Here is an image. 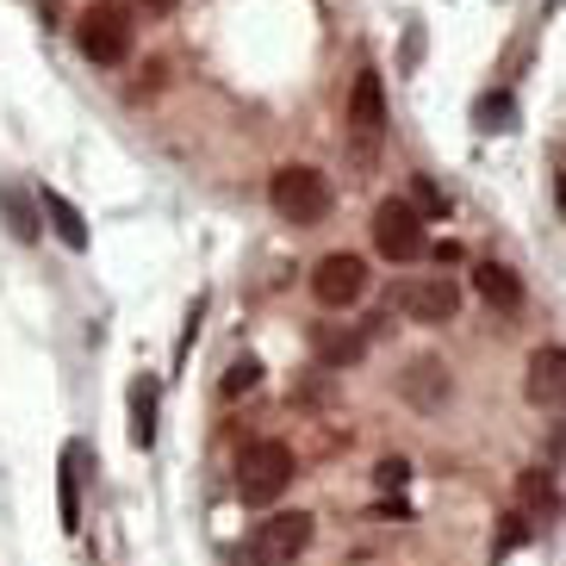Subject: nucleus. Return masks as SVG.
I'll use <instances>...</instances> for the list:
<instances>
[{"label": "nucleus", "mask_w": 566, "mask_h": 566, "mask_svg": "<svg viewBox=\"0 0 566 566\" xmlns=\"http://www.w3.org/2000/svg\"><path fill=\"white\" fill-rule=\"evenodd\" d=\"M268 206L286 218V224H324L336 206V187L324 168H305V163H286L274 181H268Z\"/></svg>", "instance_id": "1"}, {"label": "nucleus", "mask_w": 566, "mask_h": 566, "mask_svg": "<svg viewBox=\"0 0 566 566\" xmlns=\"http://www.w3.org/2000/svg\"><path fill=\"white\" fill-rule=\"evenodd\" d=\"M137 32H132V13L118 7V0H94L82 19H75V51L87 56L94 69H118L132 56Z\"/></svg>", "instance_id": "2"}, {"label": "nucleus", "mask_w": 566, "mask_h": 566, "mask_svg": "<svg viewBox=\"0 0 566 566\" xmlns=\"http://www.w3.org/2000/svg\"><path fill=\"white\" fill-rule=\"evenodd\" d=\"M293 485V449H286L281 436H262L243 449V467H237V492L243 504H274Z\"/></svg>", "instance_id": "3"}, {"label": "nucleus", "mask_w": 566, "mask_h": 566, "mask_svg": "<svg viewBox=\"0 0 566 566\" xmlns=\"http://www.w3.org/2000/svg\"><path fill=\"white\" fill-rule=\"evenodd\" d=\"M380 137H386V82L374 63H361L349 82V144L361 163H374L380 156Z\"/></svg>", "instance_id": "4"}, {"label": "nucleus", "mask_w": 566, "mask_h": 566, "mask_svg": "<svg viewBox=\"0 0 566 566\" xmlns=\"http://www.w3.org/2000/svg\"><path fill=\"white\" fill-rule=\"evenodd\" d=\"M374 250H380L392 268L423 262V250H430V231H423V218H417L411 206L399 200V193L374 206Z\"/></svg>", "instance_id": "5"}, {"label": "nucleus", "mask_w": 566, "mask_h": 566, "mask_svg": "<svg viewBox=\"0 0 566 566\" xmlns=\"http://www.w3.org/2000/svg\"><path fill=\"white\" fill-rule=\"evenodd\" d=\"M367 262L361 255H349V250H331L324 262L312 268V300L324 305V312H349V305H361L367 300Z\"/></svg>", "instance_id": "6"}, {"label": "nucleus", "mask_w": 566, "mask_h": 566, "mask_svg": "<svg viewBox=\"0 0 566 566\" xmlns=\"http://www.w3.org/2000/svg\"><path fill=\"white\" fill-rule=\"evenodd\" d=\"M312 516L305 511H281V516H268L262 530L250 535V566H293L305 548H312Z\"/></svg>", "instance_id": "7"}, {"label": "nucleus", "mask_w": 566, "mask_h": 566, "mask_svg": "<svg viewBox=\"0 0 566 566\" xmlns=\"http://www.w3.org/2000/svg\"><path fill=\"white\" fill-rule=\"evenodd\" d=\"M399 312L411 317V324H449V317L461 312V286H454L449 274H442V281H405Z\"/></svg>", "instance_id": "8"}, {"label": "nucleus", "mask_w": 566, "mask_h": 566, "mask_svg": "<svg viewBox=\"0 0 566 566\" xmlns=\"http://www.w3.org/2000/svg\"><path fill=\"white\" fill-rule=\"evenodd\" d=\"M449 367L436 361V355H417V361H405L399 367V392H405V405H417V411H436V405L449 399Z\"/></svg>", "instance_id": "9"}, {"label": "nucleus", "mask_w": 566, "mask_h": 566, "mask_svg": "<svg viewBox=\"0 0 566 566\" xmlns=\"http://www.w3.org/2000/svg\"><path fill=\"white\" fill-rule=\"evenodd\" d=\"M560 392H566V349L548 343V349L530 355V399L548 405V411H560Z\"/></svg>", "instance_id": "10"}, {"label": "nucleus", "mask_w": 566, "mask_h": 566, "mask_svg": "<svg viewBox=\"0 0 566 566\" xmlns=\"http://www.w3.org/2000/svg\"><path fill=\"white\" fill-rule=\"evenodd\" d=\"M38 212H44V224L56 231V243H63V250H87V218H82V206L69 200V193L44 187V200H38Z\"/></svg>", "instance_id": "11"}, {"label": "nucleus", "mask_w": 566, "mask_h": 566, "mask_svg": "<svg viewBox=\"0 0 566 566\" xmlns=\"http://www.w3.org/2000/svg\"><path fill=\"white\" fill-rule=\"evenodd\" d=\"M156 399H163V392H156V380H150V374H137V380H132V399H125L132 449H150V442H156Z\"/></svg>", "instance_id": "12"}, {"label": "nucleus", "mask_w": 566, "mask_h": 566, "mask_svg": "<svg viewBox=\"0 0 566 566\" xmlns=\"http://www.w3.org/2000/svg\"><path fill=\"white\" fill-rule=\"evenodd\" d=\"M473 286H480L485 305H499V312H523V281H516V268L480 262V268H473Z\"/></svg>", "instance_id": "13"}, {"label": "nucleus", "mask_w": 566, "mask_h": 566, "mask_svg": "<svg viewBox=\"0 0 566 566\" xmlns=\"http://www.w3.org/2000/svg\"><path fill=\"white\" fill-rule=\"evenodd\" d=\"M56 504H63V530H82V449H63L56 461Z\"/></svg>", "instance_id": "14"}, {"label": "nucleus", "mask_w": 566, "mask_h": 566, "mask_svg": "<svg viewBox=\"0 0 566 566\" xmlns=\"http://www.w3.org/2000/svg\"><path fill=\"white\" fill-rule=\"evenodd\" d=\"M0 218H7V224H13V237L19 243H38V231H44V218H38V206L25 200V187H0Z\"/></svg>", "instance_id": "15"}, {"label": "nucleus", "mask_w": 566, "mask_h": 566, "mask_svg": "<svg viewBox=\"0 0 566 566\" xmlns=\"http://www.w3.org/2000/svg\"><path fill=\"white\" fill-rule=\"evenodd\" d=\"M361 349H367V343L355 331H317V343H312V355L324 367H355V361H361Z\"/></svg>", "instance_id": "16"}, {"label": "nucleus", "mask_w": 566, "mask_h": 566, "mask_svg": "<svg viewBox=\"0 0 566 566\" xmlns=\"http://www.w3.org/2000/svg\"><path fill=\"white\" fill-rule=\"evenodd\" d=\"M523 504H530L535 516H554V511H560V492H554V473H542V467H535V473H523Z\"/></svg>", "instance_id": "17"}, {"label": "nucleus", "mask_w": 566, "mask_h": 566, "mask_svg": "<svg viewBox=\"0 0 566 566\" xmlns=\"http://www.w3.org/2000/svg\"><path fill=\"white\" fill-rule=\"evenodd\" d=\"M523 542H530V516H523V511L499 516V530H492V554H499V560H504V554H516V548H523Z\"/></svg>", "instance_id": "18"}, {"label": "nucleus", "mask_w": 566, "mask_h": 566, "mask_svg": "<svg viewBox=\"0 0 566 566\" xmlns=\"http://www.w3.org/2000/svg\"><path fill=\"white\" fill-rule=\"evenodd\" d=\"M405 206H411L417 218H449V193H442L436 181H423V175L411 181V200H405Z\"/></svg>", "instance_id": "19"}, {"label": "nucleus", "mask_w": 566, "mask_h": 566, "mask_svg": "<svg viewBox=\"0 0 566 566\" xmlns=\"http://www.w3.org/2000/svg\"><path fill=\"white\" fill-rule=\"evenodd\" d=\"M250 386H262V361H237L231 374H224V399H243V392H250Z\"/></svg>", "instance_id": "20"}, {"label": "nucleus", "mask_w": 566, "mask_h": 566, "mask_svg": "<svg viewBox=\"0 0 566 566\" xmlns=\"http://www.w3.org/2000/svg\"><path fill=\"white\" fill-rule=\"evenodd\" d=\"M200 324H206V300H193V305H187V336L175 343V361H187V349H193V336H200Z\"/></svg>", "instance_id": "21"}, {"label": "nucleus", "mask_w": 566, "mask_h": 566, "mask_svg": "<svg viewBox=\"0 0 566 566\" xmlns=\"http://www.w3.org/2000/svg\"><path fill=\"white\" fill-rule=\"evenodd\" d=\"M374 480H380L386 492H399V485L411 480V467H405V461H380V473H374Z\"/></svg>", "instance_id": "22"}, {"label": "nucleus", "mask_w": 566, "mask_h": 566, "mask_svg": "<svg viewBox=\"0 0 566 566\" xmlns=\"http://www.w3.org/2000/svg\"><path fill=\"white\" fill-rule=\"evenodd\" d=\"M137 7H150V13H175V0H137Z\"/></svg>", "instance_id": "23"}]
</instances>
